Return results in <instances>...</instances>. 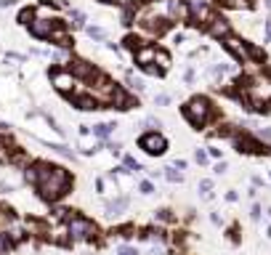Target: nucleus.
<instances>
[{
  "label": "nucleus",
  "mask_w": 271,
  "mask_h": 255,
  "mask_svg": "<svg viewBox=\"0 0 271 255\" xmlns=\"http://www.w3.org/2000/svg\"><path fill=\"white\" fill-rule=\"evenodd\" d=\"M27 181H30L37 192H40L43 200H59V197L67 194L69 189V173L59 165H48V162H35L32 167H27Z\"/></svg>",
  "instance_id": "1"
},
{
  "label": "nucleus",
  "mask_w": 271,
  "mask_h": 255,
  "mask_svg": "<svg viewBox=\"0 0 271 255\" xmlns=\"http://www.w3.org/2000/svg\"><path fill=\"white\" fill-rule=\"evenodd\" d=\"M67 234H69V239H74V242H85V239H93V237H96V226H93L88 218L69 215V221H67Z\"/></svg>",
  "instance_id": "2"
},
{
  "label": "nucleus",
  "mask_w": 271,
  "mask_h": 255,
  "mask_svg": "<svg viewBox=\"0 0 271 255\" xmlns=\"http://www.w3.org/2000/svg\"><path fill=\"white\" fill-rule=\"evenodd\" d=\"M245 93L250 96V101H271V77H266V74H255L253 80L245 82Z\"/></svg>",
  "instance_id": "3"
},
{
  "label": "nucleus",
  "mask_w": 271,
  "mask_h": 255,
  "mask_svg": "<svg viewBox=\"0 0 271 255\" xmlns=\"http://www.w3.org/2000/svg\"><path fill=\"white\" fill-rule=\"evenodd\" d=\"M184 115H186V120H189L192 125H202V122L210 117V104H208V99H192L184 107Z\"/></svg>",
  "instance_id": "4"
},
{
  "label": "nucleus",
  "mask_w": 271,
  "mask_h": 255,
  "mask_svg": "<svg viewBox=\"0 0 271 255\" xmlns=\"http://www.w3.org/2000/svg\"><path fill=\"white\" fill-rule=\"evenodd\" d=\"M96 85H91L88 88V96L96 101V104H112V93H115V82L101 77V74H96Z\"/></svg>",
  "instance_id": "5"
},
{
  "label": "nucleus",
  "mask_w": 271,
  "mask_h": 255,
  "mask_svg": "<svg viewBox=\"0 0 271 255\" xmlns=\"http://www.w3.org/2000/svg\"><path fill=\"white\" fill-rule=\"evenodd\" d=\"M51 85L59 93H67V96H69V93L74 91V85H77V80L72 77L69 69H53L51 72Z\"/></svg>",
  "instance_id": "6"
},
{
  "label": "nucleus",
  "mask_w": 271,
  "mask_h": 255,
  "mask_svg": "<svg viewBox=\"0 0 271 255\" xmlns=\"http://www.w3.org/2000/svg\"><path fill=\"white\" fill-rule=\"evenodd\" d=\"M56 24H59V19H40V16H35L30 22V35L37 37V40H48V35H51V30Z\"/></svg>",
  "instance_id": "7"
},
{
  "label": "nucleus",
  "mask_w": 271,
  "mask_h": 255,
  "mask_svg": "<svg viewBox=\"0 0 271 255\" xmlns=\"http://www.w3.org/2000/svg\"><path fill=\"white\" fill-rule=\"evenodd\" d=\"M138 146H141L146 154H162L165 152V138L160 133H146V136H141Z\"/></svg>",
  "instance_id": "8"
},
{
  "label": "nucleus",
  "mask_w": 271,
  "mask_h": 255,
  "mask_svg": "<svg viewBox=\"0 0 271 255\" xmlns=\"http://www.w3.org/2000/svg\"><path fill=\"white\" fill-rule=\"evenodd\" d=\"M226 48H229V53H234L237 59H242V61L253 59V48H250L247 43H242L239 37H234V35H226Z\"/></svg>",
  "instance_id": "9"
},
{
  "label": "nucleus",
  "mask_w": 271,
  "mask_h": 255,
  "mask_svg": "<svg viewBox=\"0 0 271 255\" xmlns=\"http://www.w3.org/2000/svg\"><path fill=\"white\" fill-rule=\"evenodd\" d=\"M69 72H72V77L74 80H93L96 77V69L91 67V64H85V61H80V59H74V61H69Z\"/></svg>",
  "instance_id": "10"
},
{
  "label": "nucleus",
  "mask_w": 271,
  "mask_h": 255,
  "mask_svg": "<svg viewBox=\"0 0 271 255\" xmlns=\"http://www.w3.org/2000/svg\"><path fill=\"white\" fill-rule=\"evenodd\" d=\"M48 40H51V43H56V45H59V48H69V45H72V37H69V30H67V27H64L61 22H59V24H56L53 30H51V35H48Z\"/></svg>",
  "instance_id": "11"
},
{
  "label": "nucleus",
  "mask_w": 271,
  "mask_h": 255,
  "mask_svg": "<svg viewBox=\"0 0 271 255\" xmlns=\"http://www.w3.org/2000/svg\"><path fill=\"white\" fill-rule=\"evenodd\" d=\"M167 16L170 19H189V6L184 0H167Z\"/></svg>",
  "instance_id": "12"
},
{
  "label": "nucleus",
  "mask_w": 271,
  "mask_h": 255,
  "mask_svg": "<svg viewBox=\"0 0 271 255\" xmlns=\"http://www.w3.org/2000/svg\"><path fill=\"white\" fill-rule=\"evenodd\" d=\"M208 32H210L213 37H226V35H229V22H226V19L213 16V22L208 24Z\"/></svg>",
  "instance_id": "13"
},
{
  "label": "nucleus",
  "mask_w": 271,
  "mask_h": 255,
  "mask_svg": "<svg viewBox=\"0 0 271 255\" xmlns=\"http://www.w3.org/2000/svg\"><path fill=\"white\" fill-rule=\"evenodd\" d=\"M152 61H154V48H152V45H149V48H138V51H136V64L149 67Z\"/></svg>",
  "instance_id": "14"
},
{
  "label": "nucleus",
  "mask_w": 271,
  "mask_h": 255,
  "mask_svg": "<svg viewBox=\"0 0 271 255\" xmlns=\"http://www.w3.org/2000/svg\"><path fill=\"white\" fill-rule=\"evenodd\" d=\"M115 128H117L115 122H99V125H93V133H96L99 138H107Z\"/></svg>",
  "instance_id": "15"
},
{
  "label": "nucleus",
  "mask_w": 271,
  "mask_h": 255,
  "mask_svg": "<svg viewBox=\"0 0 271 255\" xmlns=\"http://www.w3.org/2000/svg\"><path fill=\"white\" fill-rule=\"evenodd\" d=\"M125 207H128V200H125V197H120V200H115V202L107 205V213H109V215H120Z\"/></svg>",
  "instance_id": "16"
},
{
  "label": "nucleus",
  "mask_w": 271,
  "mask_h": 255,
  "mask_svg": "<svg viewBox=\"0 0 271 255\" xmlns=\"http://www.w3.org/2000/svg\"><path fill=\"white\" fill-rule=\"evenodd\" d=\"M154 61H160V72L170 67V56H167V51H162V48H154Z\"/></svg>",
  "instance_id": "17"
},
{
  "label": "nucleus",
  "mask_w": 271,
  "mask_h": 255,
  "mask_svg": "<svg viewBox=\"0 0 271 255\" xmlns=\"http://www.w3.org/2000/svg\"><path fill=\"white\" fill-rule=\"evenodd\" d=\"M32 19H35V8H22V11H19V19H16V22L24 24V27H30Z\"/></svg>",
  "instance_id": "18"
},
{
  "label": "nucleus",
  "mask_w": 271,
  "mask_h": 255,
  "mask_svg": "<svg viewBox=\"0 0 271 255\" xmlns=\"http://www.w3.org/2000/svg\"><path fill=\"white\" fill-rule=\"evenodd\" d=\"M69 19H72V27H85V14L77 11V8H72V11H69Z\"/></svg>",
  "instance_id": "19"
},
{
  "label": "nucleus",
  "mask_w": 271,
  "mask_h": 255,
  "mask_svg": "<svg viewBox=\"0 0 271 255\" xmlns=\"http://www.w3.org/2000/svg\"><path fill=\"white\" fill-rule=\"evenodd\" d=\"M85 32H88L91 40H104V37H107V32L101 30V27H85Z\"/></svg>",
  "instance_id": "20"
},
{
  "label": "nucleus",
  "mask_w": 271,
  "mask_h": 255,
  "mask_svg": "<svg viewBox=\"0 0 271 255\" xmlns=\"http://www.w3.org/2000/svg\"><path fill=\"white\" fill-rule=\"evenodd\" d=\"M128 85H130V91H138V93L144 91V80L136 77V74H128Z\"/></svg>",
  "instance_id": "21"
},
{
  "label": "nucleus",
  "mask_w": 271,
  "mask_h": 255,
  "mask_svg": "<svg viewBox=\"0 0 271 255\" xmlns=\"http://www.w3.org/2000/svg\"><path fill=\"white\" fill-rule=\"evenodd\" d=\"M11 157H14V149H8V144L0 141V162H8Z\"/></svg>",
  "instance_id": "22"
},
{
  "label": "nucleus",
  "mask_w": 271,
  "mask_h": 255,
  "mask_svg": "<svg viewBox=\"0 0 271 255\" xmlns=\"http://www.w3.org/2000/svg\"><path fill=\"white\" fill-rule=\"evenodd\" d=\"M6 61H14V64H24V61H27V56H22V53H6Z\"/></svg>",
  "instance_id": "23"
},
{
  "label": "nucleus",
  "mask_w": 271,
  "mask_h": 255,
  "mask_svg": "<svg viewBox=\"0 0 271 255\" xmlns=\"http://www.w3.org/2000/svg\"><path fill=\"white\" fill-rule=\"evenodd\" d=\"M165 178H167V181H181V173H175V170L173 167H165Z\"/></svg>",
  "instance_id": "24"
},
{
  "label": "nucleus",
  "mask_w": 271,
  "mask_h": 255,
  "mask_svg": "<svg viewBox=\"0 0 271 255\" xmlns=\"http://www.w3.org/2000/svg\"><path fill=\"white\" fill-rule=\"evenodd\" d=\"M231 8H250V0H231Z\"/></svg>",
  "instance_id": "25"
},
{
  "label": "nucleus",
  "mask_w": 271,
  "mask_h": 255,
  "mask_svg": "<svg viewBox=\"0 0 271 255\" xmlns=\"http://www.w3.org/2000/svg\"><path fill=\"white\" fill-rule=\"evenodd\" d=\"M200 189H202V197H210V189H213V184H210V181H202V184H200Z\"/></svg>",
  "instance_id": "26"
},
{
  "label": "nucleus",
  "mask_w": 271,
  "mask_h": 255,
  "mask_svg": "<svg viewBox=\"0 0 271 255\" xmlns=\"http://www.w3.org/2000/svg\"><path fill=\"white\" fill-rule=\"evenodd\" d=\"M125 165H128L130 170H141V165H138V162H136L133 157H125Z\"/></svg>",
  "instance_id": "27"
},
{
  "label": "nucleus",
  "mask_w": 271,
  "mask_h": 255,
  "mask_svg": "<svg viewBox=\"0 0 271 255\" xmlns=\"http://www.w3.org/2000/svg\"><path fill=\"white\" fill-rule=\"evenodd\" d=\"M154 192V189H152V184H149V181H144L141 184V194H152Z\"/></svg>",
  "instance_id": "28"
},
{
  "label": "nucleus",
  "mask_w": 271,
  "mask_h": 255,
  "mask_svg": "<svg viewBox=\"0 0 271 255\" xmlns=\"http://www.w3.org/2000/svg\"><path fill=\"white\" fill-rule=\"evenodd\" d=\"M8 250V239H6V234H0V252H6Z\"/></svg>",
  "instance_id": "29"
},
{
  "label": "nucleus",
  "mask_w": 271,
  "mask_h": 255,
  "mask_svg": "<svg viewBox=\"0 0 271 255\" xmlns=\"http://www.w3.org/2000/svg\"><path fill=\"white\" fill-rule=\"evenodd\" d=\"M157 104H162V107H165V104H170V96H165V93H160V96H157Z\"/></svg>",
  "instance_id": "30"
},
{
  "label": "nucleus",
  "mask_w": 271,
  "mask_h": 255,
  "mask_svg": "<svg viewBox=\"0 0 271 255\" xmlns=\"http://www.w3.org/2000/svg\"><path fill=\"white\" fill-rule=\"evenodd\" d=\"M117 255H136V250H133V247H120Z\"/></svg>",
  "instance_id": "31"
},
{
  "label": "nucleus",
  "mask_w": 271,
  "mask_h": 255,
  "mask_svg": "<svg viewBox=\"0 0 271 255\" xmlns=\"http://www.w3.org/2000/svg\"><path fill=\"white\" fill-rule=\"evenodd\" d=\"M197 162H200V165H202V162H208V154L200 152V149H197Z\"/></svg>",
  "instance_id": "32"
},
{
  "label": "nucleus",
  "mask_w": 271,
  "mask_h": 255,
  "mask_svg": "<svg viewBox=\"0 0 271 255\" xmlns=\"http://www.w3.org/2000/svg\"><path fill=\"white\" fill-rule=\"evenodd\" d=\"M8 6H14V0H0V8H8Z\"/></svg>",
  "instance_id": "33"
},
{
  "label": "nucleus",
  "mask_w": 271,
  "mask_h": 255,
  "mask_svg": "<svg viewBox=\"0 0 271 255\" xmlns=\"http://www.w3.org/2000/svg\"><path fill=\"white\" fill-rule=\"evenodd\" d=\"M221 3H226V6H229V3H231V0H221Z\"/></svg>",
  "instance_id": "34"
}]
</instances>
